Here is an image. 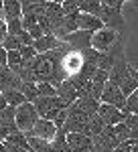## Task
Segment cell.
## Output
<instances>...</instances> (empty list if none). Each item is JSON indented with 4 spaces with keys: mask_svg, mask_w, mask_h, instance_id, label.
<instances>
[{
    "mask_svg": "<svg viewBox=\"0 0 138 152\" xmlns=\"http://www.w3.org/2000/svg\"><path fill=\"white\" fill-rule=\"evenodd\" d=\"M110 81L114 83V85H118V87L124 91L126 97L132 94L134 89H138V81L132 77L130 65L126 63L124 55H122V57H118L114 61V65H112V69H110Z\"/></svg>",
    "mask_w": 138,
    "mask_h": 152,
    "instance_id": "obj_1",
    "label": "cell"
},
{
    "mask_svg": "<svg viewBox=\"0 0 138 152\" xmlns=\"http://www.w3.org/2000/svg\"><path fill=\"white\" fill-rule=\"evenodd\" d=\"M33 104H34V107H37V112H39V116L47 118V120H55V118L59 116L61 110L69 107L59 95H51V97H43V95H39Z\"/></svg>",
    "mask_w": 138,
    "mask_h": 152,
    "instance_id": "obj_2",
    "label": "cell"
},
{
    "mask_svg": "<svg viewBox=\"0 0 138 152\" xmlns=\"http://www.w3.org/2000/svg\"><path fill=\"white\" fill-rule=\"evenodd\" d=\"M85 63V57L81 51H75V49H67L61 57V77L63 79H71L73 75H77Z\"/></svg>",
    "mask_w": 138,
    "mask_h": 152,
    "instance_id": "obj_3",
    "label": "cell"
},
{
    "mask_svg": "<svg viewBox=\"0 0 138 152\" xmlns=\"http://www.w3.org/2000/svg\"><path fill=\"white\" fill-rule=\"evenodd\" d=\"M90 120H92L90 114H85V112L79 110L75 104H71L67 107V120H65V124H63V130H65V132H85Z\"/></svg>",
    "mask_w": 138,
    "mask_h": 152,
    "instance_id": "obj_4",
    "label": "cell"
},
{
    "mask_svg": "<svg viewBox=\"0 0 138 152\" xmlns=\"http://www.w3.org/2000/svg\"><path fill=\"white\" fill-rule=\"evenodd\" d=\"M39 112H37V107L34 104L31 102H24L23 105H18L16 107V128L21 130V132H31L33 126L37 124V120H39Z\"/></svg>",
    "mask_w": 138,
    "mask_h": 152,
    "instance_id": "obj_5",
    "label": "cell"
},
{
    "mask_svg": "<svg viewBox=\"0 0 138 152\" xmlns=\"http://www.w3.org/2000/svg\"><path fill=\"white\" fill-rule=\"evenodd\" d=\"M120 37H122V35H120L118 31L104 26V28L95 31V33L92 35V49L100 51V53H106V51H110V49L118 43V39H120Z\"/></svg>",
    "mask_w": 138,
    "mask_h": 152,
    "instance_id": "obj_6",
    "label": "cell"
},
{
    "mask_svg": "<svg viewBox=\"0 0 138 152\" xmlns=\"http://www.w3.org/2000/svg\"><path fill=\"white\" fill-rule=\"evenodd\" d=\"M98 16L102 18L104 26L114 28V31L120 33V35L124 33L126 23H124V16H122V8H114V6H106V4H102V8H100V14H98Z\"/></svg>",
    "mask_w": 138,
    "mask_h": 152,
    "instance_id": "obj_7",
    "label": "cell"
},
{
    "mask_svg": "<svg viewBox=\"0 0 138 152\" xmlns=\"http://www.w3.org/2000/svg\"><path fill=\"white\" fill-rule=\"evenodd\" d=\"M92 142H93L92 152H112L120 144V138L114 134V126H106V130H104L102 134L93 136Z\"/></svg>",
    "mask_w": 138,
    "mask_h": 152,
    "instance_id": "obj_8",
    "label": "cell"
},
{
    "mask_svg": "<svg viewBox=\"0 0 138 152\" xmlns=\"http://www.w3.org/2000/svg\"><path fill=\"white\" fill-rule=\"evenodd\" d=\"M100 102H102V104L116 105V107H120V110H126V95H124V91H122L118 85H114L110 79H108L106 87H104V94H102V97H100Z\"/></svg>",
    "mask_w": 138,
    "mask_h": 152,
    "instance_id": "obj_9",
    "label": "cell"
},
{
    "mask_svg": "<svg viewBox=\"0 0 138 152\" xmlns=\"http://www.w3.org/2000/svg\"><path fill=\"white\" fill-rule=\"evenodd\" d=\"M98 116H100V118L104 120V124H106V126H116V124L124 122L128 114L124 112V110L116 107V105H110V104H100Z\"/></svg>",
    "mask_w": 138,
    "mask_h": 152,
    "instance_id": "obj_10",
    "label": "cell"
},
{
    "mask_svg": "<svg viewBox=\"0 0 138 152\" xmlns=\"http://www.w3.org/2000/svg\"><path fill=\"white\" fill-rule=\"evenodd\" d=\"M57 126H55V122L53 120H47V118H39L37 120V124L33 126L31 132H26V134H31V136H37V138H43V140H53L55 138V134H57Z\"/></svg>",
    "mask_w": 138,
    "mask_h": 152,
    "instance_id": "obj_11",
    "label": "cell"
},
{
    "mask_svg": "<svg viewBox=\"0 0 138 152\" xmlns=\"http://www.w3.org/2000/svg\"><path fill=\"white\" fill-rule=\"evenodd\" d=\"M67 144L71 152H92L93 142L92 136L83 134V132H67Z\"/></svg>",
    "mask_w": 138,
    "mask_h": 152,
    "instance_id": "obj_12",
    "label": "cell"
},
{
    "mask_svg": "<svg viewBox=\"0 0 138 152\" xmlns=\"http://www.w3.org/2000/svg\"><path fill=\"white\" fill-rule=\"evenodd\" d=\"M92 35L90 31H75V33H71L67 35L63 41L67 43L71 49H75V51H87V49H92Z\"/></svg>",
    "mask_w": 138,
    "mask_h": 152,
    "instance_id": "obj_13",
    "label": "cell"
},
{
    "mask_svg": "<svg viewBox=\"0 0 138 152\" xmlns=\"http://www.w3.org/2000/svg\"><path fill=\"white\" fill-rule=\"evenodd\" d=\"M21 85H23L21 75H18V73H14V71H12L8 65L0 69V91H8V89H21Z\"/></svg>",
    "mask_w": 138,
    "mask_h": 152,
    "instance_id": "obj_14",
    "label": "cell"
},
{
    "mask_svg": "<svg viewBox=\"0 0 138 152\" xmlns=\"http://www.w3.org/2000/svg\"><path fill=\"white\" fill-rule=\"evenodd\" d=\"M57 95L67 105H71L75 99H77V97H79V91H77V87L69 81V79H63V81L57 83Z\"/></svg>",
    "mask_w": 138,
    "mask_h": 152,
    "instance_id": "obj_15",
    "label": "cell"
},
{
    "mask_svg": "<svg viewBox=\"0 0 138 152\" xmlns=\"http://www.w3.org/2000/svg\"><path fill=\"white\" fill-rule=\"evenodd\" d=\"M77 23H79V31H90V33H95V31L104 28L102 18H100V16H95V14H87V12H79Z\"/></svg>",
    "mask_w": 138,
    "mask_h": 152,
    "instance_id": "obj_16",
    "label": "cell"
},
{
    "mask_svg": "<svg viewBox=\"0 0 138 152\" xmlns=\"http://www.w3.org/2000/svg\"><path fill=\"white\" fill-rule=\"evenodd\" d=\"M61 39H57L55 35H43L41 39H34L33 41V47L37 49V53H49V51H53V49L61 47Z\"/></svg>",
    "mask_w": 138,
    "mask_h": 152,
    "instance_id": "obj_17",
    "label": "cell"
},
{
    "mask_svg": "<svg viewBox=\"0 0 138 152\" xmlns=\"http://www.w3.org/2000/svg\"><path fill=\"white\" fill-rule=\"evenodd\" d=\"M108 79H110V71H106V69L95 71V75H93V79H92V97H95V99L102 97L104 87H106Z\"/></svg>",
    "mask_w": 138,
    "mask_h": 152,
    "instance_id": "obj_18",
    "label": "cell"
},
{
    "mask_svg": "<svg viewBox=\"0 0 138 152\" xmlns=\"http://www.w3.org/2000/svg\"><path fill=\"white\" fill-rule=\"evenodd\" d=\"M73 104L77 105L79 110H83L85 114H90V116H93V114H98V110H100V99H95V97H92V95H83V97H77Z\"/></svg>",
    "mask_w": 138,
    "mask_h": 152,
    "instance_id": "obj_19",
    "label": "cell"
},
{
    "mask_svg": "<svg viewBox=\"0 0 138 152\" xmlns=\"http://www.w3.org/2000/svg\"><path fill=\"white\" fill-rule=\"evenodd\" d=\"M23 16V2L21 0H4V18H21Z\"/></svg>",
    "mask_w": 138,
    "mask_h": 152,
    "instance_id": "obj_20",
    "label": "cell"
},
{
    "mask_svg": "<svg viewBox=\"0 0 138 152\" xmlns=\"http://www.w3.org/2000/svg\"><path fill=\"white\" fill-rule=\"evenodd\" d=\"M104 130H106V124H104V120L98 114H93L92 116V120L87 122V128H85V132L83 134H87V136H98V134H102Z\"/></svg>",
    "mask_w": 138,
    "mask_h": 152,
    "instance_id": "obj_21",
    "label": "cell"
},
{
    "mask_svg": "<svg viewBox=\"0 0 138 152\" xmlns=\"http://www.w3.org/2000/svg\"><path fill=\"white\" fill-rule=\"evenodd\" d=\"M51 144H53L55 152H71V148H69V144H67V132L63 128L57 130V134H55V138L51 140Z\"/></svg>",
    "mask_w": 138,
    "mask_h": 152,
    "instance_id": "obj_22",
    "label": "cell"
},
{
    "mask_svg": "<svg viewBox=\"0 0 138 152\" xmlns=\"http://www.w3.org/2000/svg\"><path fill=\"white\" fill-rule=\"evenodd\" d=\"M2 95H4L6 104L12 105V107H18V105H23L26 102V97L23 95L21 89H8V91H2Z\"/></svg>",
    "mask_w": 138,
    "mask_h": 152,
    "instance_id": "obj_23",
    "label": "cell"
},
{
    "mask_svg": "<svg viewBox=\"0 0 138 152\" xmlns=\"http://www.w3.org/2000/svg\"><path fill=\"white\" fill-rule=\"evenodd\" d=\"M21 91H23V95L26 97V102H31V104H33L34 99L39 97V89H37V83L23 81V85H21Z\"/></svg>",
    "mask_w": 138,
    "mask_h": 152,
    "instance_id": "obj_24",
    "label": "cell"
},
{
    "mask_svg": "<svg viewBox=\"0 0 138 152\" xmlns=\"http://www.w3.org/2000/svg\"><path fill=\"white\" fill-rule=\"evenodd\" d=\"M8 67L14 73H21V69H23V55H21V51H8Z\"/></svg>",
    "mask_w": 138,
    "mask_h": 152,
    "instance_id": "obj_25",
    "label": "cell"
},
{
    "mask_svg": "<svg viewBox=\"0 0 138 152\" xmlns=\"http://www.w3.org/2000/svg\"><path fill=\"white\" fill-rule=\"evenodd\" d=\"M100 8H102V2L100 0H85L79 6V12H87V14H100Z\"/></svg>",
    "mask_w": 138,
    "mask_h": 152,
    "instance_id": "obj_26",
    "label": "cell"
},
{
    "mask_svg": "<svg viewBox=\"0 0 138 152\" xmlns=\"http://www.w3.org/2000/svg\"><path fill=\"white\" fill-rule=\"evenodd\" d=\"M37 89H39V95L43 97H51V95H57V87L49 81H39L37 83Z\"/></svg>",
    "mask_w": 138,
    "mask_h": 152,
    "instance_id": "obj_27",
    "label": "cell"
},
{
    "mask_svg": "<svg viewBox=\"0 0 138 152\" xmlns=\"http://www.w3.org/2000/svg\"><path fill=\"white\" fill-rule=\"evenodd\" d=\"M2 47L6 49V51H18V49L23 47V43H21V39H18L16 35H6Z\"/></svg>",
    "mask_w": 138,
    "mask_h": 152,
    "instance_id": "obj_28",
    "label": "cell"
},
{
    "mask_svg": "<svg viewBox=\"0 0 138 152\" xmlns=\"http://www.w3.org/2000/svg\"><path fill=\"white\" fill-rule=\"evenodd\" d=\"M126 114H136L138 112V89H134L132 94L126 97Z\"/></svg>",
    "mask_w": 138,
    "mask_h": 152,
    "instance_id": "obj_29",
    "label": "cell"
},
{
    "mask_svg": "<svg viewBox=\"0 0 138 152\" xmlns=\"http://www.w3.org/2000/svg\"><path fill=\"white\" fill-rule=\"evenodd\" d=\"M114 134L120 138V142H124L130 138V134H132V130L126 126V122H120V124H116L114 126Z\"/></svg>",
    "mask_w": 138,
    "mask_h": 152,
    "instance_id": "obj_30",
    "label": "cell"
},
{
    "mask_svg": "<svg viewBox=\"0 0 138 152\" xmlns=\"http://www.w3.org/2000/svg\"><path fill=\"white\" fill-rule=\"evenodd\" d=\"M18 51H21V55H23V63H26V61H33V59L39 55V53H37V49H34L33 45H23Z\"/></svg>",
    "mask_w": 138,
    "mask_h": 152,
    "instance_id": "obj_31",
    "label": "cell"
},
{
    "mask_svg": "<svg viewBox=\"0 0 138 152\" xmlns=\"http://www.w3.org/2000/svg\"><path fill=\"white\" fill-rule=\"evenodd\" d=\"M6 24H8V35H18L21 31H24L23 28V16L21 18H10V20H6Z\"/></svg>",
    "mask_w": 138,
    "mask_h": 152,
    "instance_id": "obj_32",
    "label": "cell"
},
{
    "mask_svg": "<svg viewBox=\"0 0 138 152\" xmlns=\"http://www.w3.org/2000/svg\"><path fill=\"white\" fill-rule=\"evenodd\" d=\"M63 12L65 14H75V12H79V6H77V0H63Z\"/></svg>",
    "mask_w": 138,
    "mask_h": 152,
    "instance_id": "obj_33",
    "label": "cell"
},
{
    "mask_svg": "<svg viewBox=\"0 0 138 152\" xmlns=\"http://www.w3.org/2000/svg\"><path fill=\"white\" fill-rule=\"evenodd\" d=\"M34 24H39V18H37L34 14H23V28L24 31L33 28Z\"/></svg>",
    "mask_w": 138,
    "mask_h": 152,
    "instance_id": "obj_34",
    "label": "cell"
},
{
    "mask_svg": "<svg viewBox=\"0 0 138 152\" xmlns=\"http://www.w3.org/2000/svg\"><path fill=\"white\" fill-rule=\"evenodd\" d=\"M134 144H136V142L132 140V138H128V140L120 142V144H118L112 152H132V146H134Z\"/></svg>",
    "mask_w": 138,
    "mask_h": 152,
    "instance_id": "obj_35",
    "label": "cell"
},
{
    "mask_svg": "<svg viewBox=\"0 0 138 152\" xmlns=\"http://www.w3.org/2000/svg\"><path fill=\"white\" fill-rule=\"evenodd\" d=\"M124 122H126V126L130 130H136L138 128V112H136V114H128Z\"/></svg>",
    "mask_w": 138,
    "mask_h": 152,
    "instance_id": "obj_36",
    "label": "cell"
},
{
    "mask_svg": "<svg viewBox=\"0 0 138 152\" xmlns=\"http://www.w3.org/2000/svg\"><path fill=\"white\" fill-rule=\"evenodd\" d=\"M6 35H8V24H6V18L4 16H0V45L4 43Z\"/></svg>",
    "mask_w": 138,
    "mask_h": 152,
    "instance_id": "obj_37",
    "label": "cell"
},
{
    "mask_svg": "<svg viewBox=\"0 0 138 152\" xmlns=\"http://www.w3.org/2000/svg\"><path fill=\"white\" fill-rule=\"evenodd\" d=\"M18 39H21V43H23V45H33V37H31V33H29V31H21V33H18Z\"/></svg>",
    "mask_w": 138,
    "mask_h": 152,
    "instance_id": "obj_38",
    "label": "cell"
},
{
    "mask_svg": "<svg viewBox=\"0 0 138 152\" xmlns=\"http://www.w3.org/2000/svg\"><path fill=\"white\" fill-rule=\"evenodd\" d=\"M65 120H67V107H65V110H61V112H59V116L55 118L53 122H55V126H57V128H63Z\"/></svg>",
    "mask_w": 138,
    "mask_h": 152,
    "instance_id": "obj_39",
    "label": "cell"
},
{
    "mask_svg": "<svg viewBox=\"0 0 138 152\" xmlns=\"http://www.w3.org/2000/svg\"><path fill=\"white\" fill-rule=\"evenodd\" d=\"M29 33H31L33 39H41V37L45 35V31H43V26H41V24H34L33 28H29Z\"/></svg>",
    "mask_w": 138,
    "mask_h": 152,
    "instance_id": "obj_40",
    "label": "cell"
},
{
    "mask_svg": "<svg viewBox=\"0 0 138 152\" xmlns=\"http://www.w3.org/2000/svg\"><path fill=\"white\" fill-rule=\"evenodd\" d=\"M6 65H8V51L0 45V69L6 67Z\"/></svg>",
    "mask_w": 138,
    "mask_h": 152,
    "instance_id": "obj_41",
    "label": "cell"
},
{
    "mask_svg": "<svg viewBox=\"0 0 138 152\" xmlns=\"http://www.w3.org/2000/svg\"><path fill=\"white\" fill-rule=\"evenodd\" d=\"M102 4H106V6H114V8H122V0H100Z\"/></svg>",
    "mask_w": 138,
    "mask_h": 152,
    "instance_id": "obj_42",
    "label": "cell"
},
{
    "mask_svg": "<svg viewBox=\"0 0 138 152\" xmlns=\"http://www.w3.org/2000/svg\"><path fill=\"white\" fill-rule=\"evenodd\" d=\"M6 99H4V95H2V91H0V110H4V107H6Z\"/></svg>",
    "mask_w": 138,
    "mask_h": 152,
    "instance_id": "obj_43",
    "label": "cell"
},
{
    "mask_svg": "<svg viewBox=\"0 0 138 152\" xmlns=\"http://www.w3.org/2000/svg\"><path fill=\"white\" fill-rule=\"evenodd\" d=\"M0 152H10V150H8V146L4 144V140H0Z\"/></svg>",
    "mask_w": 138,
    "mask_h": 152,
    "instance_id": "obj_44",
    "label": "cell"
},
{
    "mask_svg": "<svg viewBox=\"0 0 138 152\" xmlns=\"http://www.w3.org/2000/svg\"><path fill=\"white\" fill-rule=\"evenodd\" d=\"M130 138H132L134 142H138V128H136V130H132V134H130Z\"/></svg>",
    "mask_w": 138,
    "mask_h": 152,
    "instance_id": "obj_45",
    "label": "cell"
},
{
    "mask_svg": "<svg viewBox=\"0 0 138 152\" xmlns=\"http://www.w3.org/2000/svg\"><path fill=\"white\" fill-rule=\"evenodd\" d=\"M130 71H132V77H134V79L138 81V69H136V67H132V65H130Z\"/></svg>",
    "mask_w": 138,
    "mask_h": 152,
    "instance_id": "obj_46",
    "label": "cell"
},
{
    "mask_svg": "<svg viewBox=\"0 0 138 152\" xmlns=\"http://www.w3.org/2000/svg\"><path fill=\"white\" fill-rule=\"evenodd\" d=\"M122 2H126V0H122ZM130 2H132V4H134V6L138 8V0H130Z\"/></svg>",
    "mask_w": 138,
    "mask_h": 152,
    "instance_id": "obj_47",
    "label": "cell"
},
{
    "mask_svg": "<svg viewBox=\"0 0 138 152\" xmlns=\"http://www.w3.org/2000/svg\"><path fill=\"white\" fill-rule=\"evenodd\" d=\"M51 2H59V4H63V0H51Z\"/></svg>",
    "mask_w": 138,
    "mask_h": 152,
    "instance_id": "obj_48",
    "label": "cell"
},
{
    "mask_svg": "<svg viewBox=\"0 0 138 152\" xmlns=\"http://www.w3.org/2000/svg\"><path fill=\"white\" fill-rule=\"evenodd\" d=\"M2 2H4V0H2Z\"/></svg>",
    "mask_w": 138,
    "mask_h": 152,
    "instance_id": "obj_49",
    "label": "cell"
}]
</instances>
